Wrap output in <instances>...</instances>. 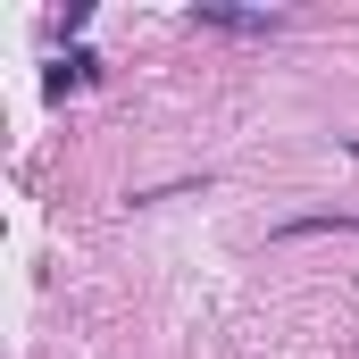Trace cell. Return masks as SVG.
<instances>
[{
  "label": "cell",
  "mask_w": 359,
  "mask_h": 359,
  "mask_svg": "<svg viewBox=\"0 0 359 359\" xmlns=\"http://www.w3.org/2000/svg\"><path fill=\"white\" fill-rule=\"evenodd\" d=\"M92 67H100L92 50H67V59H59V67L42 76V92H50V100H67V92H84V84H92Z\"/></svg>",
  "instance_id": "1"
},
{
  "label": "cell",
  "mask_w": 359,
  "mask_h": 359,
  "mask_svg": "<svg viewBox=\"0 0 359 359\" xmlns=\"http://www.w3.org/2000/svg\"><path fill=\"white\" fill-rule=\"evenodd\" d=\"M201 25H226V34H276V17H259V8H192Z\"/></svg>",
  "instance_id": "2"
}]
</instances>
